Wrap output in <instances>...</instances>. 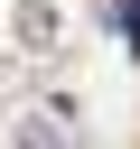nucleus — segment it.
Here are the masks:
<instances>
[{"mask_svg": "<svg viewBox=\"0 0 140 149\" xmlns=\"http://www.w3.org/2000/svg\"><path fill=\"white\" fill-rule=\"evenodd\" d=\"M9 149H65V140H56V121H47V112H28V121L9 130Z\"/></svg>", "mask_w": 140, "mask_h": 149, "instance_id": "2", "label": "nucleus"}, {"mask_svg": "<svg viewBox=\"0 0 140 149\" xmlns=\"http://www.w3.org/2000/svg\"><path fill=\"white\" fill-rule=\"evenodd\" d=\"M19 37L28 47H56V0H19Z\"/></svg>", "mask_w": 140, "mask_h": 149, "instance_id": "1", "label": "nucleus"}]
</instances>
